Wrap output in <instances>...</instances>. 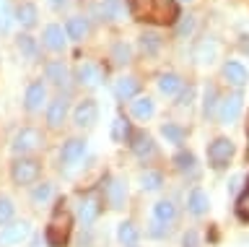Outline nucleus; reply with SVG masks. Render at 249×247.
Segmentation results:
<instances>
[{
	"mask_svg": "<svg viewBox=\"0 0 249 247\" xmlns=\"http://www.w3.org/2000/svg\"><path fill=\"white\" fill-rule=\"evenodd\" d=\"M159 89H161V94L174 96V94L182 91V78H179L177 73H163L161 78H159Z\"/></svg>",
	"mask_w": 249,
	"mask_h": 247,
	"instance_id": "412c9836",
	"label": "nucleus"
},
{
	"mask_svg": "<svg viewBox=\"0 0 249 247\" xmlns=\"http://www.w3.org/2000/svg\"><path fill=\"white\" fill-rule=\"evenodd\" d=\"M140 47H143L145 55H156L159 47H161V37L153 34V32H145L143 37H140Z\"/></svg>",
	"mask_w": 249,
	"mask_h": 247,
	"instance_id": "c85d7f7f",
	"label": "nucleus"
},
{
	"mask_svg": "<svg viewBox=\"0 0 249 247\" xmlns=\"http://www.w3.org/2000/svg\"><path fill=\"white\" fill-rule=\"evenodd\" d=\"M11 216H13V203L8 198H0V224L11 221Z\"/></svg>",
	"mask_w": 249,
	"mask_h": 247,
	"instance_id": "4c0bfd02",
	"label": "nucleus"
},
{
	"mask_svg": "<svg viewBox=\"0 0 249 247\" xmlns=\"http://www.w3.org/2000/svg\"><path fill=\"white\" fill-rule=\"evenodd\" d=\"M52 198V185H47V182H42V185H36L34 188V192H31V200H34V203H47V200Z\"/></svg>",
	"mask_w": 249,
	"mask_h": 247,
	"instance_id": "72a5a7b5",
	"label": "nucleus"
},
{
	"mask_svg": "<svg viewBox=\"0 0 249 247\" xmlns=\"http://www.w3.org/2000/svg\"><path fill=\"white\" fill-rule=\"evenodd\" d=\"M215 89H208L205 91V114H213V110H215Z\"/></svg>",
	"mask_w": 249,
	"mask_h": 247,
	"instance_id": "ea45409f",
	"label": "nucleus"
},
{
	"mask_svg": "<svg viewBox=\"0 0 249 247\" xmlns=\"http://www.w3.org/2000/svg\"><path fill=\"white\" fill-rule=\"evenodd\" d=\"M96 117H99V110H96V104H93L91 99H83V102L75 107V112H73V122H75V125H81V128L93 125Z\"/></svg>",
	"mask_w": 249,
	"mask_h": 247,
	"instance_id": "6e6552de",
	"label": "nucleus"
},
{
	"mask_svg": "<svg viewBox=\"0 0 249 247\" xmlns=\"http://www.w3.org/2000/svg\"><path fill=\"white\" fill-rule=\"evenodd\" d=\"M239 185H241V177H233L231 185H229V190H231V192H236V190H239Z\"/></svg>",
	"mask_w": 249,
	"mask_h": 247,
	"instance_id": "c03bdc74",
	"label": "nucleus"
},
{
	"mask_svg": "<svg viewBox=\"0 0 249 247\" xmlns=\"http://www.w3.org/2000/svg\"><path fill=\"white\" fill-rule=\"evenodd\" d=\"M44 44H47L50 50H54V52L62 50V47H65V32H62L60 26H54V24L47 26V29H44Z\"/></svg>",
	"mask_w": 249,
	"mask_h": 247,
	"instance_id": "6ab92c4d",
	"label": "nucleus"
},
{
	"mask_svg": "<svg viewBox=\"0 0 249 247\" xmlns=\"http://www.w3.org/2000/svg\"><path fill=\"white\" fill-rule=\"evenodd\" d=\"M239 114H241V96L239 94L226 96L223 102H221V107H218V120H221L223 125H231Z\"/></svg>",
	"mask_w": 249,
	"mask_h": 247,
	"instance_id": "0eeeda50",
	"label": "nucleus"
},
{
	"mask_svg": "<svg viewBox=\"0 0 249 247\" xmlns=\"http://www.w3.org/2000/svg\"><path fill=\"white\" fill-rule=\"evenodd\" d=\"M18 50H21V55H26L29 60H34L36 57V42L34 39H31V37L29 34H23V37H18Z\"/></svg>",
	"mask_w": 249,
	"mask_h": 247,
	"instance_id": "2f4dec72",
	"label": "nucleus"
},
{
	"mask_svg": "<svg viewBox=\"0 0 249 247\" xmlns=\"http://www.w3.org/2000/svg\"><path fill=\"white\" fill-rule=\"evenodd\" d=\"M50 5H52V8H68V5H70V0H50Z\"/></svg>",
	"mask_w": 249,
	"mask_h": 247,
	"instance_id": "37998d69",
	"label": "nucleus"
},
{
	"mask_svg": "<svg viewBox=\"0 0 249 247\" xmlns=\"http://www.w3.org/2000/svg\"><path fill=\"white\" fill-rule=\"evenodd\" d=\"M11 174H13V182L16 185H31V182H36V177H39V161H34V159H18L13 164Z\"/></svg>",
	"mask_w": 249,
	"mask_h": 247,
	"instance_id": "7ed1b4c3",
	"label": "nucleus"
},
{
	"mask_svg": "<svg viewBox=\"0 0 249 247\" xmlns=\"http://www.w3.org/2000/svg\"><path fill=\"white\" fill-rule=\"evenodd\" d=\"M182 245L184 247H197V234H195V231H187L184 239H182Z\"/></svg>",
	"mask_w": 249,
	"mask_h": 247,
	"instance_id": "79ce46f5",
	"label": "nucleus"
},
{
	"mask_svg": "<svg viewBox=\"0 0 249 247\" xmlns=\"http://www.w3.org/2000/svg\"><path fill=\"white\" fill-rule=\"evenodd\" d=\"M161 174L159 172H145L143 177H140V185H143V190H159L161 188Z\"/></svg>",
	"mask_w": 249,
	"mask_h": 247,
	"instance_id": "c9c22d12",
	"label": "nucleus"
},
{
	"mask_svg": "<svg viewBox=\"0 0 249 247\" xmlns=\"http://www.w3.org/2000/svg\"><path fill=\"white\" fill-rule=\"evenodd\" d=\"M236 211H239V216H244V219H249V192H244V195L239 198Z\"/></svg>",
	"mask_w": 249,
	"mask_h": 247,
	"instance_id": "a19ab883",
	"label": "nucleus"
},
{
	"mask_svg": "<svg viewBox=\"0 0 249 247\" xmlns=\"http://www.w3.org/2000/svg\"><path fill=\"white\" fill-rule=\"evenodd\" d=\"M112 55H114V63H127V60H130V47H127V44H124V42H120V44H114V52H112Z\"/></svg>",
	"mask_w": 249,
	"mask_h": 247,
	"instance_id": "e433bc0d",
	"label": "nucleus"
},
{
	"mask_svg": "<svg viewBox=\"0 0 249 247\" xmlns=\"http://www.w3.org/2000/svg\"><path fill=\"white\" fill-rule=\"evenodd\" d=\"M174 216H177V208L171 200H159V203L153 206V219H156V224H161V227L163 224H171Z\"/></svg>",
	"mask_w": 249,
	"mask_h": 247,
	"instance_id": "dca6fc26",
	"label": "nucleus"
},
{
	"mask_svg": "<svg viewBox=\"0 0 249 247\" xmlns=\"http://www.w3.org/2000/svg\"><path fill=\"white\" fill-rule=\"evenodd\" d=\"M16 21H18V24H23V26H34V24H36V8H34L31 3L18 5V11H16Z\"/></svg>",
	"mask_w": 249,
	"mask_h": 247,
	"instance_id": "bb28decb",
	"label": "nucleus"
},
{
	"mask_svg": "<svg viewBox=\"0 0 249 247\" xmlns=\"http://www.w3.org/2000/svg\"><path fill=\"white\" fill-rule=\"evenodd\" d=\"M187 206H190V213L195 216H202L208 211V195L202 190H192L190 192V200H187Z\"/></svg>",
	"mask_w": 249,
	"mask_h": 247,
	"instance_id": "5701e85b",
	"label": "nucleus"
},
{
	"mask_svg": "<svg viewBox=\"0 0 249 247\" xmlns=\"http://www.w3.org/2000/svg\"><path fill=\"white\" fill-rule=\"evenodd\" d=\"M39 143H42V135H39V130L34 128H23L18 135L13 138V153H29V151H34L39 149Z\"/></svg>",
	"mask_w": 249,
	"mask_h": 247,
	"instance_id": "39448f33",
	"label": "nucleus"
},
{
	"mask_svg": "<svg viewBox=\"0 0 249 247\" xmlns=\"http://www.w3.org/2000/svg\"><path fill=\"white\" fill-rule=\"evenodd\" d=\"M44 73H47V81L57 83V86H62V83L68 81V68L62 65V63H50Z\"/></svg>",
	"mask_w": 249,
	"mask_h": 247,
	"instance_id": "a878e982",
	"label": "nucleus"
},
{
	"mask_svg": "<svg viewBox=\"0 0 249 247\" xmlns=\"http://www.w3.org/2000/svg\"><path fill=\"white\" fill-rule=\"evenodd\" d=\"M65 34L70 37V39L81 42L83 37L89 34V21H86V19H70L68 26H65Z\"/></svg>",
	"mask_w": 249,
	"mask_h": 247,
	"instance_id": "4be33fe9",
	"label": "nucleus"
},
{
	"mask_svg": "<svg viewBox=\"0 0 249 247\" xmlns=\"http://www.w3.org/2000/svg\"><path fill=\"white\" fill-rule=\"evenodd\" d=\"M130 146H132V153H135L138 159H153L156 156V143H153V138L145 135V133H135Z\"/></svg>",
	"mask_w": 249,
	"mask_h": 247,
	"instance_id": "1a4fd4ad",
	"label": "nucleus"
},
{
	"mask_svg": "<svg viewBox=\"0 0 249 247\" xmlns=\"http://www.w3.org/2000/svg\"><path fill=\"white\" fill-rule=\"evenodd\" d=\"M132 114L138 120H151L153 117V102L148 96H140L138 102H132Z\"/></svg>",
	"mask_w": 249,
	"mask_h": 247,
	"instance_id": "393cba45",
	"label": "nucleus"
},
{
	"mask_svg": "<svg viewBox=\"0 0 249 247\" xmlns=\"http://www.w3.org/2000/svg\"><path fill=\"white\" fill-rule=\"evenodd\" d=\"M161 135L166 138V141H171V143H182L184 141V130L179 128V125H171V122L161 128Z\"/></svg>",
	"mask_w": 249,
	"mask_h": 247,
	"instance_id": "473e14b6",
	"label": "nucleus"
},
{
	"mask_svg": "<svg viewBox=\"0 0 249 247\" xmlns=\"http://www.w3.org/2000/svg\"><path fill=\"white\" fill-rule=\"evenodd\" d=\"M65 114H68V102L54 99L50 104V110H47V122H50V128H60L62 120H65Z\"/></svg>",
	"mask_w": 249,
	"mask_h": 247,
	"instance_id": "f3484780",
	"label": "nucleus"
},
{
	"mask_svg": "<svg viewBox=\"0 0 249 247\" xmlns=\"http://www.w3.org/2000/svg\"><path fill=\"white\" fill-rule=\"evenodd\" d=\"M184 3H187V0H184Z\"/></svg>",
	"mask_w": 249,
	"mask_h": 247,
	"instance_id": "49530a36",
	"label": "nucleus"
},
{
	"mask_svg": "<svg viewBox=\"0 0 249 247\" xmlns=\"http://www.w3.org/2000/svg\"><path fill=\"white\" fill-rule=\"evenodd\" d=\"M70 229H73V221H70L68 211H57L52 216L50 227H47V242L50 247H62L70 239Z\"/></svg>",
	"mask_w": 249,
	"mask_h": 247,
	"instance_id": "f257e3e1",
	"label": "nucleus"
},
{
	"mask_svg": "<svg viewBox=\"0 0 249 247\" xmlns=\"http://www.w3.org/2000/svg\"><path fill=\"white\" fill-rule=\"evenodd\" d=\"M223 78L229 81V83H233V86H244L247 83V68L241 65V63H226L223 65Z\"/></svg>",
	"mask_w": 249,
	"mask_h": 247,
	"instance_id": "4468645a",
	"label": "nucleus"
},
{
	"mask_svg": "<svg viewBox=\"0 0 249 247\" xmlns=\"http://www.w3.org/2000/svg\"><path fill=\"white\" fill-rule=\"evenodd\" d=\"M104 195H107V203L112 208H122L124 206V198H127V190L120 180H109L107 188H104Z\"/></svg>",
	"mask_w": 249,
	"mask_h": 247,
	"instance_id": "f8f14e48",
	"label": "nucleus"
},
{
	"mask_svg": "<svg viewBox=\"0 0 249 247\" xmlns=\"http://www.w3.org/2000/svg\"><path fill=\"white\" fill-rule=\"evenodd\" d=\"M231 156H233V143L229 141V138H218V141L210 143L208 159H210V164H213V167H226Z\"/></svg>",
	"mask_w": 249,
	"mask_h": 247,
	"instance_id": "20e7f679",
	"label": "nucleus"
},
{
	"mask_svg": "<svg viewBox=\"0 0 249 247\" xmlns=\"http://www.w3.org/2000/svg\"><path fill=\"white\" fill-rule=\"evenodd\" d=\"M117 237H120L122 245H135L138 242V229L132 221H122L120 229H117Z\"/></svg>",
	"mask_w": 249,
	"mask_h": 247,
	"instance_id": "cd10ccee",
	"label": "nucleus"
},
{
	"mask_svg": "<svg viewBox=\"0 0 249 247\" xmlns=\"http://www.w3.org/2000/svg\"><path fill=\"white\" fill-rule=\"evenodd\" d=\"M75 76H78V81H81L83 86H99L101 83V68L96 63H81Z\"/></svg>",
	"mask_w": 249,
	"mask_h": 247,
	"instance_id": "9b49d317",
	"label": "nucleus"
},
{
	"mask_svg": "<svg viewBox=\"0 0 249 247\" xmlns=\"http://www.w3.org/2000/svg\"><path fill=\"white\" fill-rule=\"evenodd\" d=\"M130 8L140 21H148V13H151V0H130Z\"/></svg>",
	"mask_w": 249,
	"mask_h": 247,
	"instance_id": "f704fd0d",
	"label": "nucleus"
},
{
	"mask_svg": "<svg viewBox=\"0 0 249 247\" xmlns=\"http://www.w3.org/2000/svg\"><path fill=\"white\" fill-rule=\"evenodd\" d=\"M44 96H47V89H44V83H31V86L26 89V110L29 112H36L39 107H42L44 102Z\"/></svg>",
	"mask_w": 249,
	"mask_h": 247,
	"instance_id": "2eb2a0df",
	"label": "nucleus"
},
{
	"mask_svg": "<svg viewBox=\"0 0 249 247\" xmlns=\"http://www.w3.org/2000/svg\"><path fill=\"white\" fill-rule=\"evenodd\" d=\"M29 234H31V227L26 221L11 224V227H5L3 231H0V245L3 247H16V245H21Z\"/></svg>",
	"mask_w": 249,
	"mask_h": 247,
	"instance_id": "423d86ee",
	"label": "nucleus"
},
{
	"mask_svg": "<svg viewBox=\"0 0 249 247\" xmlns=\"http://www.w3.org/2000/svg\"><path fill=\"white\" fill-rule=\"evenodd\" d=\"M247 135H249V117H247Z\"/></svg>",
	"mask_w": 249,
	"mask_h": 247,
	"instance_id": "a18cd8bd",
	"label": "nucleus"
},
{
	"mask_svg": "<svg viewBox=\"0 0 249 247\" xmlns=\"http://www.w3.org/2000/svg\"><path fill=\"white\" fill-rule=\"evenodd\" d=\"M138 89H140V81L138 78H132V76H127V78H120L114 83V94L120 96V99H132L138 94Z\"/></svg>",
	"mask_w": 249,
	"mask_h": 247,
	"instance_id": "a211bd4d",
	"label": "nucleus"
},
{
	"mask_svg": "<svg viewBox=\"0 0 249 247\" xmlns=\"http://www.w3.org/2000/svg\"><path fill=\"white\" fill-rule=\"evenodd\" d=\"M174 164L182 174H195V169H197V161H195V156L190 151H179L174 156Z\"/></svg>",
	"mask_w": 249,
	"mask_h": 247,
	"instance_id": "b1692460",
	"label": "nucleus"
},
{
	"mask_svg": "<svg viewBox=\"0 0 249 247\" xmlns=\"http://www.w3.org/2000/svg\"><path fill=\"white\" fill-rule=\"evenodd\" d=\"M83 153H86V143L81 138H70V141L62 146L60 159H62V164H75L78 159H83Z\"/></svg>",
	"mask_w": 249,
	"mask_h": 247,
	"instance_id": "9d476101",
	"label": "nucleus"
},
{
	"mask_svg": "<svg viewBox=\"0 0 249 247\" xmlns=\"http://www.w3.org/2000/svg\"><path fill=\"white\" fill-rule=\"evenodd\" d=\"M127 135H130V122L124 117H114V122H112V138L122 143Z\"/></svg>",
	"mask_w": 249,
	"mask_h": 247,
	"instance_id": "7c9ffc66",
	"label": "nucleus"
},
{
	"mask_svg": "<svg viewBox=\"0 0 249 247\" xmlns=\"http://www.w3.org/2000/svg\"><path fill=\"white\" fill-rule=\"evenodd\" d=\"M99 211H101V206H99V198L96 195L83 198L81 206H78V213H81V221L83 224H93V221H96V216H99Z\"/></svg>",
	"mask_w": 249,
	"mask_h": 247,
	"instance_id": "ddd939ff",
	"label": "nucleus"
},
{
	"mask_svg": "<svg viewBox=\"0 0 249 247\" xmlns=\"http://www.w3.org/2000/svg\"><path fill=\"white\" fill-rule=\"evenodd\" d=\"M99 16H104V19H120V13H122V5H120V0H104V3L96 8Z\"/></svg>",
	"mask_w": 249,
	"mask_h": 247,
	"instance_id": "c756f323",
	"label": "nucleus"
},
{
	"mask_svg": "<svg viewBox=\"0 0 249 247\" xmlns=\"http://www.w3.org/2000/svg\"><path fill=\"white\" fill-rule=\"evenodd\" d=\"M215 55H218V44L213 39H202L195 47V60H200V63H213Z\"/></svg>",
	"mask_w": 249,
	"mask_h": 247,
	"instance_id": "aec40b11",
	"label": "nucleus"
},
{
	"mask_svg": "<svg viewBox=\"0 0 249 247\" xmlns=\"http://www.w3.org/2000/svg\"><path fill=\"white\" fill-rule=\"evenodd\" d=\"M148 21H156V24H174L177 21V3L174 0H151Z\"/></svg>",
	"mask_w": 249,
	"mask_h": 247,
	"instance_id": "f03ea898",
	"label": "nucleus"
},
{
	"mask_svg": "<svg viewBox=\"0 0 249 247\" xmlns=\"http://www.w3.org/2000/svg\"><path fill=\"white\" fill-rule=\"evenodd\" d=\"M192 32H195V16H187L182 24H179L177 34H179V37H187V34H192Z\"/></svg>",
	"mask_w": 249,
	"mask_h": 247,
	"instance_id": "58836bf2",
	"label": "nucleus"
}]
</instances>
